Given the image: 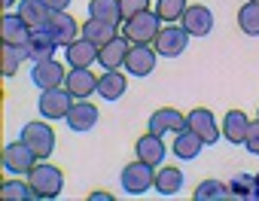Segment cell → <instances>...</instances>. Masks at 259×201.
<instances>
[{"instance_id": "obj_1", "label": "cell", "mask_w": 259, "mask_h": 201, "mask_svg": "<svg viewBox=\"0 0 259 201\" xmlns=\"http://www.w3.org/2000/svg\"><path fill=\"white\" fill-rule=\"evenodd\" d=\"M28 180H31V186H34V195L43 198V201L58 198L61 189H64V174H61V168H55V165H34V171L28 174Z\"/></svg>"}, {"instance_id": "obj_2", "label": "cell", "mask_w": 259, "mask_h": 201, "mask_svg": "<svg viewBox=\"0 0 259 201\" xmlns=\"http://www.w3.org/2000/svg\"><path fill=\"white\" fill-rule=\"evenodd\" d=\"M0 162H4V171H7V174H13V177H25V174L34 171V165H37L40 159H37V153L19 137V140H13V143L4 146V159H0Z\"/></svg>"}, {"instance_id": "obj_3", "label": "cell", "mask_w": 259, "mask_h": 201, "mask_svg": "<svg viewBox=\"0 0 259 201\" xmlns=\"http://www.w3.org/2000/svg\"><path fill=\"white\" fill-rule=\"evenodd\" d=\"M73 94L64 88V85H55V88H43L40 97H37V110L43 119H67L70 107H73Z\"/></svg>"}, {"instance_id": "obj_4", "label": "cell", "mask_w": 259, "mask_h": 201, "mask_svg": "<svg viewBox=\"0 0 259 201\" xmlns=\"http://www.w3.org/2000/svg\"><path fill=\"white\" fill-rule=\"evenodd\" d=\"M19 137L37 153V159L43 162V159H49L52 153H55V131H52V125L46 122V119H34V122H28V125H22V131H19Z\"/></svg>"}, {"instance_id": "obj_5", "label": "cell", "mask_w": 259, "mask_h": 201, "mask_svg": "<svg viewBox=\"0 0 259 201\" xmlns=\"http://www.w3.org/2000/svg\"><path fill=\"white\" fill-rule=\"evenodd\" d=\"M119 183H122L125 195H144V192H150L153 183H156V168L138 159V162H132V165L122 168Z\"/></svg>"}, {"instance_id": "obj_6", "label": "cell", "mask_w": 259, "mask_h": 201, "mask_svg": "<svg viewBox=\"0 0 259 201\" xmlns=\"http://www.w3.org/2000/svg\"><path fill=\"white\" fill-rule=\"evenodd\" d=\"M162 25H165V22L159 19V13H156V10H147V13L135 16V19L122 22V34L132 40V43H153V40L159 37Z\"/></svg>"}, {"instance_id": "obj_7", "label": "cell", "mask_w": 259, "mask_h": 201, "mask_svg": "<svg viewBox=\"0 0 259 201\" xmlns=\"http://www.w3.org/2000/svg\"><path fill=\"white\" fill-rule=\"evenodd\" d=\"M189 37H192V34H189L183 25L171 22V25H162V31H159V37L153 40V46H156V52H159L162 58H177V55L186 52Z\"/></svg>"}, {"instance_id": "obj_8", "label": "cell", "mask_w": 259, "mask_h": 201, "mask_svg": "<svg viewBox=\"0 0 259 201\" xmlns=\"http://www.w3.org/2000/svg\"><path fill=\"white\" fill-rule=\"evenodd\" d=\"M156 46L153 43H132L128 49V58H125V73L128 76H150L156 70Z\"/></svg>"}, {"instance_id": "obj_9", "label": "cell", "mask_w": 259, "mask_h": 201, "mask_svg": "<svg viewBox=\"0 0 259 201\" xmlns=\"http://www.w3.org/2000/svg\"><path fill=\"white\" fill-rule=\"evenodd\" d=\"M186 125H189L207 146H213V143L223 137V125H217V119H213V113H210L207 107L189 110V113H186Z\"/></svg>"}, {"instance_id": "obj_10", "label": "cell", "mask_w": 259, "mask_h": 201, "mask_svg": "<svg viewBox=\"0 0 259 201\" xmlns=\"http://www.w3.org/2000/svg\"><path fill=\"white\" fill-rule=\"evenodd\" d=\"M43 28L55 37V43H58V46H67V43H73V40L82 34V28L76 25V19H73L67 10H52L49 22H46Z\"/></svg>"}, {"instance_id": "obj_11", "label": "cell", "mask_w": 259, "mask_h": 201, "mask_svg": "<svg viewBox=\"0 0 259 201\" xmlns=\"http://www.w3.org/2000/svg\"><path fill=\"white\" fill-rule=\"evenodd\" d=\"M98 107L92 104L89 97H79V100H73V107H70V113H67V128L70 131H76V134H85V131H92L95 125H98Z\"/></svg>"}, {"instance_id": "obj_12", "label": "cell", "mask_w": 259, "mask_h": 201, "mask_svg": "<svg viewBox=\"0 0 259 201\" xmlns=\"http://www.w3.org/2000/svg\"><path fill=\"white\" fill-rule=\"evenodd\" d=\"M67 79V70L61 67V61L55 58H46V61H34L31 67V82L43 91V88H55V85H64Z\"/></svg>"}, {"instance_id": "obj_13", "label": "cell", "mask_w": 259, "mask_h": 201, "mask_svg": "<svg viewBox=\"0 0 259 201\" xmlns=\"http://www.w3.org/2000/svg\"><path fill=\"white\" fill-rule=\"evenodd\" d=\"M180 128H186V116H183L180 110H174V107H159V110L150 116V122H147V131H153V134H159V137L177 134Z\"/></svg>"}, {"instance_id": "obj_14", "label": "cell", "mask_w": 259, "mask_h": 201, "mask_svg": "<svg viewBox=\"0 0 259 201\" xmlns=\"http://www.w3.org/2000/svg\"><path fill=\"white\" fill-rule=\"evenodd\" d=\"M128 49H132V40H128L125 34H116L110 43L101 46V52H98V64H101L104 70H119V67L125 64V58H128Z\"/></svg>"}, {"instance_id": "obj_15", "label": "cell", "mask_w": 259, "mask_h": 201, "mask_svg": "<svg viewBox=\"0 0 259 201\" xmlns=\"http://www.w3.org/2000/svg\"><path fill=\"white\" fill-rule=\"evenodd\" d=\"M31 31H34V28H31L19 13H13V10H7V13H4V19H0V37H4V43L28 46Z\"/></svg>"}, {"instance_id": "obj_16", "label": "cell", "mask_w": 259, "mask_h": 201, "mask_svg": "<svg viewBox=\"0 0 259 201\" xmlns=\"http://www.w3.org/2000/svg\"><path fill=\"white\" fill-rule=\"evenodd\" d=\"M64 88L76 100L79 97H92V94H98V76L92 73V67H70L67 79H64Z\"/></svg>"}, {"instance_id": "obj_17", "label": "cell", "mask_w": 259, "mask_h": 201, "mask_svg": "<svg viewBox=\"0 0 259 201\" xmlns=\"http://www.w3.org/2000/svg\"><path fill=\"white\" fill-rule=\"evenodd\" d=\"M180 25H183L192 37H207V34L213 31V13H210L204 4H192V7H186Z\"/></svg>"}, {"instance_id": "obj_18", "label": "cell", "mask_w": 259, "mask_h": 201, "mask_svg": "<svg viewBox=\"0 0 259 201\" xmlns=\"http://www.w3.org/2000/svg\"><path fill=\"white\" fill-rule=\"evenodd\" d=\"M98 46L92 43V40H85L82 34L73 40V43H67L64 46V61H67V67H92L95 61H98Z\"/></svg>"}, {"instance_id": "obj_19", "label": "cell", "mask_w": 259, "mask_h": 201, "mask_svg": "<svg viewBox=\"0 0 259 201\" xmlns=\"http://www.w3.org/2000/svg\"><path fill=\"white\" fill-rule=\"evenodd\" d=\"M207 143L186 125V128H180L177 134H174V143H171V153L180 159V162H192V159H198V153L204 149Z\"/></svg>"}, {"instance_id": "obj_20", "label": "cell", "mask_w": 259, "mask_h": 201, "mask_svg": "<svg viewBox=\"0 0 259 201\" xmlns=\"http://www.w3.org/2000/svg\"><path fill=\"white\" fill-rule=\"evenodd\" d=\"M25 49H28V61H46V58H55L58 43H55V37L46 28H34Z\"/></svg>"}, {"instance_id": "obj_21", "label": "cell", "mask_w": 259, "mask_h": 201, "mask_svg": "<svg viewBox=\"0 0 259 201\" xmlns=\"http://www.w3.org/2000/svg\"><path fill=\"white\" fill-rule=\"evenodd\" d=\"M247 131H250V116H247L244 110H229L226 119H223V137H226L232 146H244Z\"/></svg>"}, {"instance_id": "obj_22", "label": "cell", "mask_w": 259, "mask_h": 201, "mask_svg": "<svg viewBox=\"0 0 259 201\" xmlns=\"http://www.w3.org/2000/svg\"><path fill=\"white\" fill-rule=\"evenodd\" d=\"M135 153H138V159L141 162H147V165H162L165 162V140L159 137V134H153V131H147V134H141L138 137V143H135Z\"/></svg>"}, {"instance_id": "obj_23", "label": "cell", "mask_w": 259, "mask_h": 201, "mask_svg": "<svg viewBox=\"0 0 259 201\" xmlns=\"http://www.w3.org/2000/svg\"><path fill=\"white\" fill-rule=\"evenodd\" d=\"M125 88H128V73H122V70H104L98 76V94L104 100H119L125 94Z\"/></svg>"}, {"instance_id": "obj_24", "label": "cell", "mask_w": 259, "mask_h": 201, "mask_svg": "<svg viewBox=\"0 0 259 201\" xmlns=\"http://www.w3.org/2000/svg\"><path fill=\"white\" fill-rule=\"evenodd\" d=\"M116 34H119V25L104 22V19H95V16H89V19H85V25H82V37H85V40H92L98 49H101L104 43H110Z\"/></svg>"}, {"instance_id": "obj_25", "label": "cell", "mask_w": 259, "mask_h": 201, "mask_svg": "<svg viewBox=\"0 0 259 201\" xmlns=\"http://www.w3.org/2000/svg\"><path fill=\"white\" fill-rule=\"evenodd\" d=\"M153 189H156L159 195H165V198L177 195V192L183 189V171H180L177 165H165V168H159V171H156V183H153Z\"/></svg>"}, {"instance_id": "obj_26", "label": "cell", "mask_w": 259, "mask_h": 201, "mask_svg": "<svg viewBox=\"0 0 259 201\" xmlns=\"http://www.w3.org/2000/svg\"><path fill=\"white\" fill-rule=\"evenodd\" d=\"M232 201H259V177L256 174H235L229 180Z\"/></svg>"}, {"instance_id": "obj_27", "label": "cell", "mask_w": 259, "mask_h": 201, "mask_svg": "<svg viewBox=\"0 0 259 201\" xmlns=\"http://www.w3.org/2000/svg\"><path fill=\"white\" fill-rule=\"evenodd\" d=\"M31 28H43L52 16V10L46 7V0H19V10H16Z\"/></svg>"}, {"instance_id": "obj_28", "label": "cell", "mask_w": 259, "mask_h": 201, "mask_svg": "<svg viewBox=\"0 0 259 201\" xmlns=\"http://www.w3.org/2000/svg\"><path fill=\"white\" fill-rule=\"evenodd\" d=\"M22 61H28V49L16 46V43H4V49H0V73H4L7 79L16 76Z\"/></svg>"}, {"instance_id": "obj_29", "label": "cell", "mask_w": 259, "mask_h": 201, "mask_svg": "<svg viewBox=\"0 0 259 201\" xmlns=\"http://www.w3.org/2000/svg\"><path fill=\"white\" fill-rule=\"evenodd\" d=\"M192 201H232V189L229 183L220 180H201L198 189L192 192Z\"/></svg>"}, {"instance_id": "obj_30", "label": "cell", "mask_w": 259, "mask_h": 201, "mask_svg": "<svg viewBox=\"0 0 259 201\" xmlns=\"http://www.w3.org/2000/svg\"><path fill=\"white\" fill-rule=\"evenodd\" d=\"M89 16L119 25L122 22V7H119V0H89Z\"/></svg>"}, {"instance_id": "obj_31", "label": "cell", "mask_w": 259, "mask_h": 201, "mask_svg": "<svg viewBox=\"0 0 259 201\" xmlns=\"http://www.w3.org/2000/svg\"><path fill=\"white\" fill-rule=\"evenodd\" d=\"M0 195H4L7 201H34L37 195H34V186H31V180L25 183V180H7L4 186H0Z\"/></svg>"}, {"instance_id": "obj_32", "label": "cell", "mask_w": 259, "mask_h": 201, "mask_svg": "<svg viewBox=\"0 0 259 201\" xmlns=\"http://www.w3.org/2000/svg\"><path fill=\"white\" fill-rule=\"evenodd\" d=\"M238 28H241L247 37H259V4L247 0V4L238 10Z\"/></svg>"}, {"instance_id": "obj_33", "label": "cell", "mask_w": 259, "mask_h": 201, "mask_svg": "<svg viewBox=\"0 0 259 201\" xmlns=\"http://www.w3.org/2000/svg\"><path fill=\"white\" fill-rule=\"evenodd\" d=\"M186 0H159L156 4V13H159V19L165 22V25H171V22H180L183 19V13H186Z\"/></svg>"}, {"instance_id": "obj_34", "label": "cell", "mask_w": 259, "mask_h": 201, "mask_svg": "<svg viewBox=\"0 0 259 201\" xmlns=\"http://www.w3.org/2000/svg\"><path fill=\"white\" fill-rule=\"evenodd\" d=\"M119 7H122V22H128V19L147 13L150 10V0H119Z\"/></svg>"}, {"instance_id": "obj_35", "label": "cell", "mask_w": 259, "mask_h": 201, "mask_svg": "<svg viewBox=\"0 0 259 201\" xmlns=\"http://www.w3.org/2000/svg\"><path fill=\"white\" fill-rule=\"evenodd\" d=\"M244 149H247L250 156H259V119H256V122H250V131H247Z\"/></svg>"}, {"instance_id": "obj_36", "label": "cell", "mask_w": 259, "mask_h": 201, "mask_svg": "<svg viewBox=\"0 0 259 201\" xmlns=\"http://www.w3.org/2000/svg\"><path fill=\"white\" fill-rule=\"evenodd\" d=\"M46 7H49V10H67L70 0H46Z\"/></svg>"}, {"instance_id": "obj_37", "label": "cell", "mask_w": 259, "mask_h": 201, "mask_svg": "<svg viewBox=\"0 0 259 201\" xmlns=\"http://www.w3.org/2000/svg\"><path fill=\"white\" fill-rule=\"evenodd\" d=\"M89 201H113V195H110V192H92Z\"/></svg>"}, {"instance_id": "obj_38", "label": "cell", "mask_w": 259, "mask_h": 201, "mask_svg": "<svg viewBox=\"0 0 259 201\" xmlns=\"http://www.w3.org/2000/svg\"><path fill=\"white\" fill-rule=\"evenodd\" d=\"M13 4H19V0H4V10H13Z\"/></svg>"}, {"instance_id": "obj_39", "label": "cell", "mask_w": 259, "mask_h": 201, "mask_svg": "<svg viewBox=\"0 0 259 201\" xmlns=\"http://www.w3.org/2000/svg\"><path fill=\"white\" fill-rule=\"evenodd\" d=\"M256 119H259V110H256Z\"/></svg>"}, {"instance_id": "obj_40", "label": "cell", "mask_w": 259, "mask_h": 201, "mask_svg": "<svg viewBox=\"0 0 259 201\" xmlns=\"http://www.w3.org/2000/svg\"><path fill=\"white\" fill-rule=\"evenodd\" d=\"M253 4H259V0H253Z\"/></svg>"}, {"instance_id": "obj_41", "label": "cell", "mask_w": 259, "mask_h": 201, "mask_svg": "<svg viewBox=\"0 0 259 201\" xmlns=\"http://www.w3.org/2000/svg\"><path fill=\"white\" fill-rule=\"evenodd\" d=\"M256 177H259V174H256Z\"/></svg>"}]
</instances>
